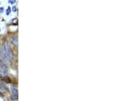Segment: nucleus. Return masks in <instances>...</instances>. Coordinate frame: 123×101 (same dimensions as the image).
Instances as JSON below:
<instances>
[{
	"instance_id": "obj_5",
	"label": "nucleus",
	"mask_w": 123,
	"mask_h": 101,
	"mask_svg": "<svg viewBox=\"0 0 123 101\" xmlns=\"http://www.w3.org/2000/svg\"><path fill=\"white\" fill-rule=\"evenodd\" d=\"M7 90H8V88L6 86V85L2 81H0V93L4 94L7 92Z\"/></svg>"
},
{
	"instance_id": "obj_3",
	"label": "nucleus",
	"mask_w": 123,
	"mask_h": 101,
	"mask_svg": "<svg viewBox=\"0 0 123 101\" xmlns=\"http://www.w3.org/2000/svg\"><path fill=\"white\" fill-rule=\"evenodd\" d=\"M0 58L1 59V61L3 62H8L9 58L8 56L6 55V54L4 50L2 48H0Z\"/></svg>"
},
{
	"instance_id": "obj_11",
	"label": "nucleus",
	"mask_w": 123,
	"mask_h": 101,
	"mask_svg": "<svg viewBox=\"0 0 123 101\" xmlns=\"http://www.w3.org/2000/svg\"><path fill=\"white\" fill-rule=\"evenodd\" d=\"M12 10H13L14 12H16V11H17V8H16V7H15V6H14V7H13Z\"/></svg>"
},
{
	"instance_id": "obj_10",
	"label": "nucleus",
	"mask_w": 123,
	"mask_h": 101,
	"mask_svg": "<svg viewBox=\"0 0 123 101\" xmlns=\"http://www.w3.org/2000/svg\"><path fill=\"white\" fill-rule=\"evenodd\" d=\"M4 12V8H0V14Z\"/></svg>"
},
{
	"instance_id": "obj_9",
	"label": "nucleus",
	"mask_w": 123,
	"mask_h": 101,
	"mask_svg": "<svg viewBox=\"0 0 123 101\" xmlns=\"http://www.w3.org/2000/svg\"><path fill=\"white\" fill-rule=\"evenodd\" d=\"M16 2V0H9V3L11 4H14Z\"/></svg>"
},
{
	"instance_id": "obj_4",
	"label": "nucleus",
	"mask_w": 123,
	"mask_h": 101,
	"mask_svg": "<svg viewBox=\"0 0 123 101\" xmlns=\"http://www.w3.org/2000/svg\"><path fill=\"white\" fill-rule=\"evenodd\" d=\"M11 97L12 100L18 99V90L14 86L11 87Z\"/></svg>"
},
{
	"instance_id": "obj_1",
	"label": "nucleus",
	"mask_w": 123,
	"mask_h": 101,
	"mask_svg": "<svg viewBox=\"0 0 123 101\" xmlns=\"http://www.w3.org/2000/svg\"><path fill=\"white\" fill-rule=\"evenodd\" d=\"M4 50L6 54V55L8 56V57L10 60L12 59L14 57V54L12 50L10 48L9 44L6 42V41H4Z\"/></svg>"
},
{
	"instance_id": "obj_7",
	"label": "nucleus",
	"mask_w": 123,
	"mask_h": 101,
	"mask_svg": "<svg viewBox=\"0 0 123 101\" xmlns=\"http://www.w3.org/2000/svg\"><path fill=\"white\" fill-rule=\"evenodd\" d=\"M1 80L3 81H5V82H7V83H10V79H9V77L6 75H4V77L1 78Z\"/></svg>"
},
{
	"instance_id": "obj_8",
	"label": "nucleus",
	"mask_w": 123,
	"mask_h": 101,
	"mask_svg": "<svg viewBox=\"0 0 123 101\" xmlns=\"http://www.w3.org/2000/svg\"><path fill=\"white\" fill-rule=\"evenodd\" d=\"M10 12H11V9H10V7H8V9H7V10H6V15H9L10 13Z\"/></svg>"
},
{
	"instance_id": "obj_6",
	"label": "nucleus",
	"mask_w": 123,
	"mask_h": 101,
	"mask_svg": "<svg viewBox=\"0 0 123 101\" xmlns=\"http://www.w3.org/2000/svg\"><path fill=\"white\" fill-rule=\"evenodd\" d=\"M10 41H11V42H12L14 45L18 46V39L17 37H15V36L11 37H10Z\"/></svg>"
},
{
	"instance_id": "obj_2",
	"label": "nucleus",
	"mask_w": 123,
	"mask_h": 101,
	"mask_svg": "<svg viewBox=\"0 0 123 101\" xmlns=\"http://www.w3.org/2000/svg\"><path fill=\"white\" fill-rule=\"evenodd\" d=\"M8 72V68L4 62L0 60V74L2 75H6Z\"/></svg>"
}]
</instances>
